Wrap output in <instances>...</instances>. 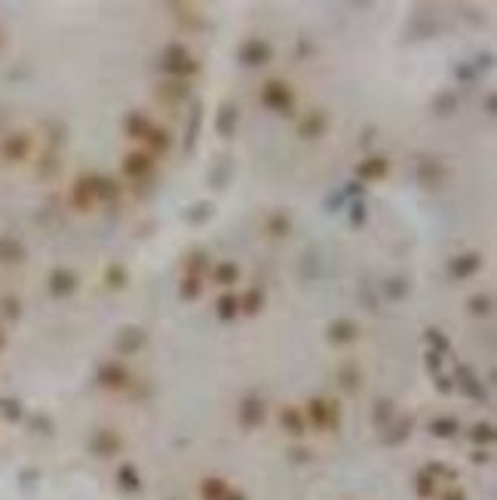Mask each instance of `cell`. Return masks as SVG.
Segmentation results:
<instances>
[{"label": "cell", "mask_w": 497, "mask_h": 500, "mask_svg": "<svg viewBox=\"0 0 497 500\" xmlns=\"http://www.w3.org/2000/svg\"><path fill=\"white\" fill-rule=\"evenodd\" d=\"M289 89L286 87H279V83H270V87L264 89V102L270 104V108H286V104H289Z\"/></svg>", "instance_id": "cell-1"}, {"label": "cell", "mask_w": 497, "mask_h": 500, "mask_svg": "<svg viewBox=\"0 0 497 500\" xmlns=\"http://www.w3.org/2000/svg\"><path fill=\"white\" fill-rule=\"evenodd\" d=\"M461 261H463V264H461V267H454V273H461V276H463V273L476 271V258H461Z\"/></svg>", "instance_id": "cell-5"}, {"label": "cell", "mask_w": 497, "mask_h": 500, "mask_svg": "<svg viewBox=\"0 0 497 500\" xmlns=\"http://www.w3.org/2000/svg\"><path fill=\"white\" fill-rule=\"evenodd\" d=\"M384 172H387V160H369L365 166H359V175H365V179H378Z\"/></svg>", "instance_id": "cell-2"}, {"label": "cell", "mask_w": 497, "mask_h": 500, "mask_svg": "<svg viewBox=\"0 0 497 500\" xmlns=\"http://www.w3.org/2000/svg\"><path fill=\"white\" fill-rule=\"evenodd\" d=\"M145 169H148V157H145V154H132V157L126 160V172L135 175V172H145Z\"/></svg>", "instance_id": "cell-3"}, {"label": "cell", "mask_w": 497, "mask_h": 500, "mask_svg": "<svg viewBox=\"0 0 497 500\" xmlns=\"http://www.w3.org/2000/svg\"><path fill=\"white\" fill-rule=\"evenodd\" d=\"M233 307H237V298H221V317H233Z\"/></svg>", "instance_id": "cell-4"}]
</instances>
